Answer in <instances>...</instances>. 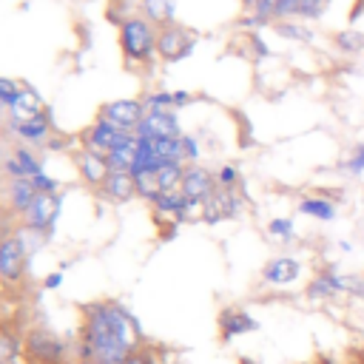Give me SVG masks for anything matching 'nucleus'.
<instances>
[{
	"label": "nucleus",
	"instance_id": "obj_6",
	"mask_svg": "<svg viewBox=\"0 0 364 364\" xmlns=\"http://www.w3.org/2000/svg\"><path fill=\"white\" fill-rule=\"evenodd\" d=\"M136 139H176L182 136L179 122L171 111H148L134 131Z\"/></svg>",
	"mask_w": 364,
	"mask_h": 364
},
{
	"label": "nucleus",
	"instance_id": "obj_28",
	"mask_svg": "<svg viewBox=\"0 0 364 364\" xmlns=\"http://www.w3.org/2000/svg\"><path fill=\"white\" fill-rule=\"evenodd\" d=\"M142 105H145L148 111H171V108H176L173 94H168V91H156V94H151Z\"/></svg>",
	"mask_w": 364,
	"mask_h": 364
},
{
	"label": "nucleus",
	"instance_id": "obj_20",
	"mask_svg": "<svg viewBox=\"0 0 364 364\" xmlns=\"http://www.w3.org/2000/svg\"><path fill=\"white\" fill-rule=\"evenodd\" d=\"M37 193H40V191H37V185H34L28 176H17V179H11V205H14L17 210L26 213Z\"/></svg>",
	"mask_w": 364,
	"mask_h": 364
},
{
	"label": "nucleus",
	"instance_id": "obj_22",
	"mask_svg": "<svg viewBox=\"0 0 364 364\" xmlns=\"http://www.w3.org/2000/svg\"><path fill=\"white\" fill-rule=\"evenodd\" d=\"M11 128H14V134H17L20 139L40 142V139L48 134V117H46V114H40V117L26 119V122H11Z\"/></svg>",
	"mask_w": 364,
	"mask_h": 364
},
{
	"label": "nucleus",
	"instance_id": "obj_16",
	"mask_svg": "<svg viewBox=\"0 0 364 364\" xmlns=\"http://www.w3.org/2000/svg\"><path fill=\"white\" fill-rule=\"evenodd\" d=\"M9 108H11V122H26V119H34L43 114V102H40L37 91L28 85H23V91L17 94V100Z\"/></svg>",
	"mask_w": 364,
	"mask_h": 364
},
{
	"label": "nucleus",
	"instance_id": "obj_26",
	"mask_svg": "<svg viewBox=\"0 0 364 364\" xmlns=\"http://www.w3.org/2000/svg\"><path fill=\"white\" fill-rule=\"evenodd\" d=\"M344 171H347L350 176H361V173H364V139L355 142L353 151L347 154V159H344Z\"/></svg>",
	"mask_w": 364,
	"mask_h": 364
},
{
	"label": "nucleus",
	"instance_id": "obj_12",
	"mask_svg": "<svg viewBox=\"0 0 364 364\" xmlns=\"http://www.w3.org/2000/svg\"><path fill=\"white\" fill-rule=\"evenodd\" d=\"M102 117H105L108 122H114V125H119V128L128 131V128H136V125L142 122L145 105H142L139 100H114V102L105 105Z\"/></svg>",
	"mask_w": 364,
	"mask_h": 364
},
{
	"label": "nucleus",
	"instance_id": "obj_2",
	"mask_svg": "<svg viewBox=\"0 0 364 364\" xmlns=\"http://www.w3.org/2000/svg\"><path fill=\"white\" fill-rule=\"evenodd\" d=\"M119 46H122V51H125L128 60H145L156 48V34L151 31V26L145 20L131 17V20L122 23Z\"/></svg>",
	"mask_w": 364,
	"mask_h": 364
},
{
	"label": "nucleus",
	"instance_id": "obj_8",
	"mask_svg": "<svg viewBox=\"0 0 364 364\" xmlns=\"http://www.w3.org/2000/svg\"><path fill=\"white\" fill-rule=\"evenodd\" d=\"M304 273V264L301 259L296 256H273L264 267H262V279L273 287H287V284H296Z\"/></svg>",
	"mask_w": 364,
	"mask_h": 364
},
{
	"label": "nucleus",
	"instance_id": "obj_23",
	"mask_svg": "<svg viewBox=\"0 0 364 364\" xmlns=\"http://www.w3.org/2000/svg\"><path fill=\"white\" fill-rule=\"evenodd\" d=\"M105 159H108L111 171H134V165H136V139L122 145V148H114Z\"/></svg>",
	"mask_w": 364,
	"mask_h": 364
},
{
	"label": "nucleus",
	"instance_id": "obj_7",
	"mask_svg": "<svg viewBox=\"0 0 364 364\" xmlns=\"http://www.w3.org/2000/svg\"><path fill=\"white\" fill-rule=\"evenodd\" d=\"M134 139H136L134 131H125V128L108 122L105 117L91 128V151H97V154H102V156H108L114 148H122V145H128V142H134Z\"/></svg>",
	"mask_w": 364,
	"mask_h": 364
},
{
	"label": "nucleus",
	"instance_id": "obj_35",
	"mask_svg": "<svg viewBox=\"0 0 364 364\" xmlns=\"http://www.w3.org/2000/svg\"><path fill=\"white\" fill-rule=\"evenodd\" d=\"M63 284V273H51V276H46V287L48 290H57Z\"/></svg>",
	"mask_w": 364,
	"mask_h": 364
},
{
	"label": "nucleus",
	"instance_id": "obj_29",
	"mask_svg": "<svg viewBox=\"0 0 364 364\" xmlns=\"http://www.w3.org/2000/svg\"><path fill=\"white\" fill-rule=\"evenodd\" d=\"M301 11V0H279L276 6V23L279 20H299Z\"/></svg>",
	"mask_w": 364,
	"mask_h": 364
},
{
	"label": "nucleus",
	"instance_id": "obj_33",
	"mask_svg": "<svg viewBox=\"0 0 364 364\" xmlns=\"http://www.w3.org/2000/svg\"><path fill=\"white\" fill-rule=\"evenodd\" d=\"M14 353H17V344L6 333H0V364H9L14 358Z\"/></svg>",
	"mask_w": 364,
	"mask_h": 364
},
{
	"label": "nucleus",
	"instance_id": "obj_25",
	"mask_svg": "<svg viewBox=\"0 0 364 364\" xmlns=\"http://www.w3.org/2000/svg\"><path fill=\"white\" fill-rule=\"evenodd\" d=\"M267 233L273 236V239H279V242H293L296 239V222L290 219V216H276V219H270L267 222Z\"/></svg>",
	"mask_w": 364,
	"mask_h": 364
},
{
	"label": "nucleus",
	"instance_id": "obj_30",
	"mask_svg": "<svg viewBox=\"0 0 364 364\" xmlns=\"http://www.w3.org/2000/svg\"><path fill=\"white\" fill-rule=\"evenodd\" d=\"M216 185L219 188H236L239 185V168L236 165H222L216 171Z\"/></svg>",
	"mask_w": 364,
	"mask_h": 364
},
{
	"label": "nucleus",
	"instance_id": "obj_3",
	"mask_svg": "<svg viewBox=\"0 0 364 364\" xmlns=\"http://www.w3.org/2000/svg\"><path fill=\"white\" fill-rule=\"evenodd\" d=\"M193 46H196V37L191 31H185L182 26H165L156 37V51L168 63H176L182 57H188L193 51Z\"/></svg>",
	"mask_w": 364,
	"mask_h": 364
},
{
	"label": "nucleus",
	"instance_id": "obj_11",
	"mask_svg": "<svg viewBox=\"0 0 364 364\" xmlns=\"http://www.w3.org/2000/svg\"><path fill=\"white\" fill-rule=\"evenodd\" d=\"M57 213H60V196L57 193H37L26 210V222L31 230H46L54 225Z\"/></svg>",
	"mask_w": 364,
	"mask_h": 364
},
{
	"label": "nucleus",
	"instance_id": "obj_34",
	"mask_svg": "<svg viewBox=\"0 0 364 364\" xmlns=\"http://www.w3.org/2000/svg\"><path fill=\"white\" fill-rule=\"evenodd\" d=\"M196 156H199V145H196V139L182 134V159H191V162H193Z\"/></svg>",
	"mask_w": 364,
	"mask_h": 364
},
{
	"label": "nucleus",
	"instance_id": "obj_5",
	"mask_svg": "<svg viewBox=\"0 0 364 364\" xmlns=\"http://www.w3.org/2000/svg\"><path fill=\"white\" fill-rule=\"evenodd\" d=\"M307 299L310 301H330V299H338L344 296V273L336 267V264H327L321 267L304 287Z\"/></svg>",
	"mask_w": 364,
	"mask_h": 364
},
{
	"label": "nucleus",
	"instance_id": "obj_36",
	"mask_svg": "<svg viewBox=\"0 0 364 364\" xmlns=\"http://www.w3.org/2000/svg\"><path fill=\"white\" fill-rule=\"evenodd\" d=\"M125 364H154V361H151V358H148V355H142V353H131V355H128V361H125Z\"/></svg>",
	"mask_w": 364,
	"mask_h": 364
},
{
	"label": "nucleus",
	"instance_id": "obj_38",
	"mask_svg": "<svg viewBox=\"0 0 364 364\" xmlns=\"http://www.w3.org/2000/svg\"><path fill=\"white\" fill-rule=\"evenodd\" d=\"M85 364H97V361H85Z\"/></svg>",
	"mask_w": 364,
	"mask_h": 364
},
{
	"label": "nucleus",
	"instance_id": "obj_4",
	"mask_svg": "<svg viewBox=\"0 0 364 364\" xmlns=\"http://www.w3.org/2000/svg\"><path fill=\"white\" fill-rule=\"evenodd\" d=\"M242 210V199L236 193V188H216L210 193V199L202 202V222L216 225L222 219H233Z\"/></svg>",
	"mask_w": 364,
	"mask_h": 364
},
{
	"label": "nucleus",
	"instance_id": "obj_10",
	"mask_svg": "<svg viewBox=\"0 0 364 364\" xmlns=\"http://www.w3.org/2000/svg\"><path fill=\"white\" fill-rule=\"evenodd\" d=\"M26 273V247L20 239L6 236L0 242V279L17 282Z\"/></svg>",
	"mask_w": 364,
	"mask_h": 364
},
{
	"label": "nucleus",
	"instance_id": "obj_31",
	"mask_svg": "<svg viewBox=\"0 0 364 364\" xmlns=\"http://www.w3.org/2000/svg\"><path fill=\"white\" fill-rule=\"evenodd\" d=\"M20 91H23V85H20V82L0 77V105H11V102L17 100V94H20Z\"/></svg>",
	"mask_w": 364,
	"mask_h": 364
},
{
	"label": "nucleus",
	"instance_id": "obj_24",
	"mask_svg": "<svg viewBox=\"0 0 364 364\" xmlns=\"http://www.w3.org/2000/svg\"><path fill=\"white\" fill-rule=\"evenodd\" d=\"M145 17L162 26H173V0H142Z\"/></svg>",
	"mask_w": 364,
	"mask_h": 364
},
{
	"label": "nucleus",
	"instance_id": "obj_37",
	"mask_svg": "<svg viewBox=\"0 0 364 364\" xmlns=\"http://www.w3.org/2000/svg\"><path fill=\"white\" fill-rule=\"evenodd\" d=\"M188 100H191V97H188L185 91H173V102H176V105H185Z\"/></svg>",
	"mask_w": 364,
	"mask_h": 364
},
{
	"label": "nucleus",
	"instance_id": "obj_18",
	"mask_svg": "<svg viewBox=\"0 0 364 364\" xmlns=\"http://www.w3.org/2000/svg\"><path fill=\"white\" fill-rule=\"evenodd\" d=\"M28 353L34 358H43V361H60L63 358V344L51 333H34L28 338Z\"/></svg>",
	"mask_w": 364,
	"mask_h": 364
},
{
	"label": "nucleus",
	"instance_id": "obj_39",
	"mask_svg": "<svg viewBox=\"0 0 364 364\" xmlns=\"http://www.w3.org/2000/svg\"><path fill=\"white\" fill-rule=\"evenodd\" d=\"M245 3H247V0H242V6H245Z\"/></svg>",
	"mask_w": 364,
	"mask_h": 364
},
{
	"label": "nucleus",
	"instance_id": "obj_14",
	"mask_svg": "<svg viewBox=\"0 0 364 364\" xmlns=\"http://www.w3.org/2000/svg\"><path fill=\"white\" fill-rule=\"evenodd\" d=\"M77 168H80V176H82L88 185H102V182L108 179V173H111L108 159H105L102 154H97V151H82V154L77 156Z\"/></svg>",
	"mask_w": 364,
	"mask_h": 364
},
{
	"label": "nucleus",
	"instance_id": "obj_17",
	"mask_svg": "<svg viewBox=\"0 0 364 364\" xmlns=\"http://www.w3.org/2000/svg\"><path fill=\"white\" fill-rule=\"evenodd\" d=\"M219 324H222V338H236V336L259 330V321L245 310H225Z\"/></svg>",
	"mask_w": 364,
	"mask_h": 364
},
{
	"label": "nucleus",
	"instance_id": "obj_1",
	"mask_svg": "<svg viewBox=\"0 0 364 364\" xmlns=\"http://www.w3.org/2000/svg\"><path fill=\"white\" fill-rule=\"evenodd\" d=\"M136 344L134 318L114 304H94L88 310L82 355L97 364H125Z\"/></svg>",
	"mask_w": 364,
	"mask_h": 364
},
{
	"label": "nucleus",
	"instance_id": "obj_19",
	"mask_svg": "<svg viewBox=\"0 0 364 364\" xmlns=\"http://www.w3.org/2000/svg\"><path fill=\"white\" fill-rule=\"evenodd\" d=\"M333 46L344 57H361L364 54V31L355 28V26H347V28L333 34Z\"/></svg>",
	"mask_w": 364,
	"mask_h": 364
},
{
	"label": "nucleus",
	"instance_id": "obj_32",
	"mask_svg": "<svg viewBox=\"0 0 364 364\" xmlns=\"http://www.w3.org/2000/svg\"><path fill=\"white\" fill-rule=\"evenodd\" d=\"M344 296H353V299H364V276H355V273H344Z\"/></svg>",
	"mask_w": 364,
	"mask_h": 364
},
{
	"label": "nucleus",
	"instance_id": "obj_13",
	"mask_svg": "<svg viewBox=\"0 0 364 364\" xmlns=\"http://www.w3.org/2000/svg\"><path fill=\"white\" fill-rule=\"evenodd\" d=\"M296 210H299L301 216L316 219V222H333L336 213H338L336 199L321 196V193H307V196H301V199L296 202Z\"/></svg>",
	"mask_w": 364,
	"mask_h": 364
},
{
	"label": "nucleus",
	"instance_id": "obj_27",
	"mask_svg": "<svg viewBox=\"0 0 364 364\" xmlns=\"http://www.w3.org/2000/svg\"><path fill=\"white\" fill-rule=\"evenodd\" d=\"M333 0H301V11H299V20H321L324 11L330 9Z\"/></svg>",
	"mask_w": 364,
	"mask_h": 364
},
{
	"label": "nucleus",
	"instance_id": "obj_9",
	"mask_svg": "<svg viewBox=\"0 0 364 364\" xmlns=\"http://www.w3.org/2000/svg\"><path fill=\"white\" fill-rule=\"evenodd\" d=\"M219 185H216V173H210V171H205V168H199V165H191L188 171H185V176H182V185H179V191L191 199V202H205V199H210V193L216 191Z\"/></svg>",
	"mask_w": 364,
	"mask_h": 364
},
{
	"label": "nucleus",
	"instance_id": "obj_21",
	"mask_svg": "<svg viewBox=\"0 0 364 364\" xmlns=\"http://www.w3.org/2000/svg\"><path fill=\"white\" fill-rule=\"evenodd\" d=\"M276 31H279L284 40H293V43H313V40H316L313 28H310L304 20H279V23H276Z\"/></svg>",
	"mask_w": 364,
	"mask_h": 364
},
{
	"label": "nucleus",
	"instance_id": "obj_15",
	"mask_svg": "<svg viewBox=\"0 0 364 364\" xmlns=\"http://www.w3.org/2000/svg\"><path fill=\"white\" fill-rule=\"evenodd\" d=\"M102 188L111 202H128L136 193V179L131 171H111L108 179L102 182Z\"/></svg>",
	"mask_w": 364,
	"mask_h": 364
}]
</instances>
